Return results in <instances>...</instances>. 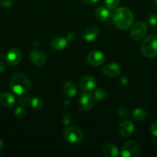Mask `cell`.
Here are the masks:
<instances>
[{
	"mask_svg": "<svg viewBox=\"0 0 157 157\" xmlns=\"http://www.w3.org/2000/svg\"><path fill=\"white\" fill-rule=\"evenodd\" d=\"M22 52L17 48H12V49L8 52L6 55L5 59H6V63L11 66H15L20 63L22 61Z\"/></svg>",
	"mask_w": 157,
	"mask_h": 157,
	"instance_id": "obj_7",
	"label": "cell"
},
{
	"mask_svg": "<svg viewBox=\"0 0 157 157\" xmlns=\"http://www.w3.org/2000/svg\"><path fill=\"white\" fill-rule=\"evenodd\" d=\"M103 153L106 157H117L119 150L113 144H106L103 147Z\"/></svg>",
	"mask_w": 157,
	"mask_h": 157,
	"instance_id": "obj_16",
	"label": "cell"
},
{
	"mask_svg": "<svg viewBox=\"0 0 157 157\" xmlns=\"http://www.w3.org/2000/svg\"><path fill=\"white\" fill-rule=\"evenodd\" d=\"M63 91L69 98H73L77 94V87L72 81H66L63 86Z\"/></svg>",
	"mask_w": 157,
	"mask_h": 157,
	"instance_id": "obj_18",
	"label": "cell"
},
{
	"mask_svg": "<svg viewBox=\"0 0 157 157\" xmlns=\"http://www.w3.org/2000/svg\"><path fill=\"white\" fill-rule=\"evenodd\" d=\"M147 32L146 23L143 21H138L132 26L130 31V37L134 41H139L143 38Z\"/></svg>",
	"mask_w": 157,
	"mask_h": 157,
	"instance_id": "obj_6",
	"label": "cell"
},
{
	"mask_svg": "<svg viewBox=\"0 0 157 157\" xmlns=\"http://www.w3.org/2000/svg\"><path fill=\"white\" fill-rule=\"evenodd\" d=\"M128 113H129V110L125 106H122L119 108L118 110V115L119 117L121 118H125L128 116Z\"/></svg>",
	"mask_w": 157,
	"mask_h": 157,
	"instance_id": "obj_25",
	"label": "cell"
},
{
	"mask_svg": "<svg viewBox=\"0 0 157 157\" xmlns=\"http://www.w3.org/2000/svg\"><path fill=\"white\" fill-rule=\"evenodd\" d=\"M5 68H6L5 64L2 62V61H0V73H2V72L5 71Z\"/></svg>",
	"mask_w": 157,
	"mask_h": 157,
	"instance_id": "obj_33",
	"label": "cell"
},
{
	"mask_svg": "<svg viewBox=\"0 0 157 157\" xmlns=\"http://www.w3.org/2000/svg\"><path fill=\"white\" fill-rule=\"evenodd\" d=\"M120 0H105V4L108 9H116L119 6Z\"/></svg>",
	"mask_w": 157,
	"mask_h": 157,
	"instance_id": "obj_23",
	"label": "cell"
},
{
	"mask_svg": "<svg viewBox=\"0 0 157 157\" xmlns=\"http://www.w3.org/2000/svg\"><path fill=\"white\" fill-rule=\"evenodd\" d=\"M64 139L70 144H78L83 139V132L76 127H68L63 133Z\"/></svg>",
	"mask_w": 157,
	"mask_h": 157,
	"instance_id": "obj_4",
	"label": "cell"
},
{
	"mask_svg": "<svg viewBox=\"0 0 157 157\" xmlns=\"http://www.w3.org/2000/svg\"><path fill=\"white\" fill-rule=\"evenodd\" d=\"M62 122L66 126L70 125L71 123L72 122V117L71 116L70 114H69V113H68V114H66L64 116V117H63Z\"/></svg>",
	"mask_w": 157,
	"mask_h": 157,
	"instance_id": "obj_27",
	"label": "cell"
},
{
	"mask_svg": "<svg viewBox=\"0 0 157 157\" xmlns=\"http://www.w3.org/2000/svg\"><path fill=\"white\" fill-rule=\"evenodd\" d=\"M14 113H15V116L18 117V118L25 117H26V110H25V109L23 108L22 107H17L15 109V111H14Z\"/></svg>",
	"mask_w": 157,
	"mask_h": 157,
	"instance_id": "obj_24",
	"label": "cell"
},
{
	"mask_svg": "<svg viewBox=\"0 0 157 157\" xmlns=\"http://www.w3.org/2000/svg\"><path fill=\"white\" fill-rule=\"evenodd\" d=\"M9 86L12 91L18 96L26 97L30 91L31 85L29 80L22 73H15L9 80Z\"/></svg>",
	"mask_w": 157,
	"mask_h": 157,
	"instance_id": "obj_2",
	"label": "cell"
},
{
	"mask_svg": "<svg viewBox=\"0 0 157 157\" xmlns=\"http://www.w3.org/2000/svg\"><path fill=\"white\" fill-rule=\"evenodd\" d=\"M155 5H156V6H157V0H155Z\"/></svg>",
	"mask_w": 157,
	"mask_h": 157,
	"instance_id": "obj_35",
	"label": "cell"
},
{
	"mask_svg": "<svg viewBox=\"0 0 157 157\" xmlns=\"http://www.w3.org/2000/svg\"><path fill=\"white\" fill-rule=\"evenodd\" d=\"M99 34V31L96 26H91V27L86 29L83 33V38L87 42H92L95 38L98 37Z\"/></svg>",
	"mask_w": 157,
	"mask_h": 157,
	"instance_id": "obj_15",
	"label": "cell"
},
{
	"mask_svg": "<svg viewBox=\"0 0 157 157\" xmlns=\"http://www.w3.org/2000/svg\"><path fill=\"white\" fill-rule=\"evenodd\" d=\"M112 21L118 29L126 30L133 24L134 17L132 12L126 7L115 9L112 13Z\"/></svg>",
	"mask_w": 157,
	"mask_h": 157,
	"instance_id": "obj_1",
	"label": "cell"
},
{
	"mask_svg": "<svg viewBox=\"0 0 157 157\" xmlns=\"http://www.w3.org/2000/svg\"><path fill=\"white\" fill-rule=\"evenodd\" d=\"M119 84L121 85H126L129 83V80L127 79V78L126 76H122L119 78Z\"/></svg>",
	"mask_w": 157,
	"mask_h": 157,
	"instance_id": "obj_30",
	"label": "cell"
},
{
	"mask_svg": "<svg viewBox=\"0 0 157 157\" xmlns=\"http://www.w3.org/2000/svg\"><path fill=\"white\" fill-rule=\"evenodd\" d=\"M0 156H2V155H1V154H0Z\"/></svg>",
	"mask_w": 157,
	"mask_h": 157,
	"instance_id": "obj_37",
	"label": "cell"
},
{
	"mask_svg": "<svg viewBox=\"0 0 157 157\" xmlns=\"http://www.w3.org/2000/svg\"><path fill=\"white\" fill-rule=\"evenodd\" d=\"M146 112L143 108H136L132 111V118L135 121H142L146 118Z\"/></svg>",
	"mask_w": 157,
	"mask_h": 157,
	"instance_id": "obj_21",
	"label": "cell"
},
{
	"mask_svg": "<svg viewBox=\"0 0 157 157\" xmlns=\"http://www.w3.org/2000/svg\"><path fill=\"white\" fill-rule=\"evenodd\" d=\"M147 22L152 26L157 25V14H152L149 15L147 18Z\"/></svg>",
	"mask_w": 157,
	"mask_h": 157,
	"instance_id": "obj_26",
	"label": "cell"
},
{
	"mask_svg": "<svg viewBox=\"0 0 157 157\" xmlns=\"http://www.w3.org/2000/svg\"><path fill=\"white\" fill-rule=\"evenodd\" d=\"M139 153V144L134 140L126 142L122 147L121 156L123 157H137Z\"/></svg>",
	"mask_w": 157,
	"mask_h": 157,
	"instance_id": "obj_5",
	"label": "cell"
},
{
	"mask_svg": "<svg viewBox=\"0 0 157 157\" xmlns=\"http://www.w3.org/2000/svg\"><path fill=\"white\" fill-rule=\"evenodd\" d=\"M67 44V39L62 38V37H57L52 40V42H51V46L55 50L61 51L66 48Z\"/></svg>",
	"mask_w": 157,
	"mask_h": 157,
	"instance_id": "obj_17",
	"label": "cell"
},
{
	"mask_svg": "<svg viewBox=\"0 0 157 157\" xmlns=\"http://www.w3.org/2000/svg\"><path fill=\"white\" fill-rule=\"evenodd\" d=\"M121 73V67L117 63H110L105 65L103 68V74L107 78H114Z\"/></svg>",
	"mask_w": 157,
	"mask_h": 157,
	"instance_id": "obj_11",
	"label": "cell"
},
{
	"mask_svg": "<svg viewBox=\"0 0 157 157\" xmlns=\"http://www.w3.org/2000/svg\"><path fill=\"white\" fill-rule=\"evenodd\" d=\"M95 16L100 21H107L110 17V12L109 9L103 6H99L95 9Z\"/></svg>",
	"mask_w": 157,
	"mask_h": 157,
	"instance_id": "obj_19",
	"label": "cell"
},
{
	"mask_svg": "<svg viewBox=\"0 0 157 157\" xmlns=\"http://www.w3.org/2000/svg\"><path fill=\"white\" fill-rule=\"evenodd\" d=\"M4 146H5V143L4 140H2V138L0 137V151L4 148Z\"/></svg>",
	"mask_w": 157,
	"mask_h": 157,
	"instance_id": "obj_34",
	"label": "cell"
},
{
	"mask_svg": "<svg viewBox=\"0 0 157 157\" xmlns=\"http://www.w3.org/2000/svg\"><path fill=\"white\" fill-rule=\"evenodd\" d=\"M15 104V98L12 94L4 92L0 94V105L4 107H9Z\"/></svg>",
	"mask_w": 157,
	"mask_h": 157,
	"instance_id": "obj_14",
	"label": "cell"
},
{
	"mask_svg": "<svg viewBox=\"0 0 157 157\" xmlns=\"http://www.w3.org/2000/svg\"><path fill=\"white\" fill-rule=\"evenodd\" d=\"M94 106V98L88 93L82 94L78 99V107L83 111H89Z\"/></svg>",
	"mask_w": 157,
	"mask_h": 157,
	"instance_id": "obj_8",
	"label": "cell"
},
{
	"mask_svg": "<svg viewBox=\"0 0 157 157\" xmlns=\"http://www.w3.org/2000/svg\"><path fill=\"white\" fill-rule=\"evenodd\" d=\"M107 97V93L104 89L101 88V87H98V88L95 89L94 91V99L98 101H104Z\"/></svg>",
	"mask_w": 157,
	"mask_h": 157,
	"instance_id": "obj_22",
	"label": "cell"
},
{
	"mask_svg": "<svg viewBox=\"0 0 157 157\" xmlns=\"http://www.w3.org/2000/svg\"><path fill=\"white\" fill-rule=\"evenodd\" d=\"M30 59L36 66H42L46 63V56L40 50H33L30 53Z\"/></svg>",
	"mask_w": 157,
	"mask_h": 157,
	"instance_id": "obj_13",
	"label": "cell"
},
{
	"mask_svg": "<svg viewBox=\"0 0 157 157\" xmlns=\"http://www.w3.org/2000/svg\"><path fill=\"white\" fill-rule=\"evenodd\" d=\"M79 84L83 90H86V91H91L95 88L96 81L92 75H86L82 77Z\"/></svg>",
	"mask_w": 157,
	"mask_h": 157,
	"instance_id": "obj_12",
	"label": "cell"
},
{
	"mask_svg": "<svg viewBox=\"0 0 157 157\" xmlns=\"http://www.w3.org/2000/svg\"><path fill=\"white\" fill-rule=\"evenodd\" d=\"M84 2H86L87 5H94L99 1V0H83Z\"/></svg>",
	"mask_w": 157,
	"mask_h": 157,
	"instance_id": "obj_32",
	"label": "cell"
},
{
	"mask_svg": "<svg viewBox=\"0 0 157 157\" xmlns=\"http://www.w3.org/2000/svg\"><path fill=\"white\" fill-rule=\"evenodd\" d=\"M28 103L34 110H41L43 107V101L38 97H32L28 100Z\"/></svg>",
	"mask_w": 157,
	"mask_h": 157,
	"instance_id": "obj_20",
	"label": "cell"
},
{
	"mask_svg": "<svg viewBox=\"0 0 157 157\" xmlns=\"http://www.w3.org/2000/svg\"><path fill=\"white\" fill-rule=\"evenodd\" d=\"M134 130H135V126L133 123L130 121H124L119 124V134L120 136L123 138H126L130 136L133 133Z\"/></svg>",
	"mask_w": 157,
	"mask_h": 157,
	"instance_id": "obj_10",
	"label": "cell"
},
{
	"mask_svg": "<svg viewBox=\"0 0 157 157\" xmlns=\"http://www.w3.org/2000/svg\"><path fill=\"white\" fill-rule=\"evenodd\" d=\"M86 60L90 65L96 67V66H99L104 63L105 60H106V56L103 52H99V51H92L88 54Z\"/></svg>",
	"mask_w": 157,
	"mask_h": 157,
	"instance_id": "obj_9",
	"label": "cell"
},
{
	"mask_svg": "<svg viewBox=\"0 0 157 157\" xmlns=\"http://www.w3.org/2000/svg\"><path fill=\"white\" fill-rule=\"evenodd\" d=\"M75 39V35L74 33H70L68 35V37H67V41H74V40Z\"/></svg>",
	"mask_w": 157,
	"mask_h": 157,
	"instance_id": "obj_31",
	"label": "cell"
},
{
	"mask_svg": "<svg viewBox=\"0 0 157 157\" xmlns=\"http://www.w3.org/2000/svg\"><path fill=\"white\" fill-rule=\"evenodd\" d=\"M150 132L153 136H157V122L153 123L150 127Z\"/></svg>",
	"mask_w": 157,
	"mask_h": 157,
	"instance_id": "obj_28",
	"label": "cell"
},
{
	"mask_svg": "<svg viewBox=\"0 0 157 157\" xmlns=\"http://www.w3.org/2000/svg\"><path fill=\"white\" fill-rule=\"evenodd\" d=\"M140 50L142 54L147 58H154L157 55V37L149 35L141 43Z\"/></svg>",
	"mask_w": 157,
	"mask_h": 157,
	"instance_id": "obj_3",
	"label": "cell"
},
{
	"mask_svg": "<svg viewBox=\"0 0 157 157\" xmlns=\"http://www.w3.org/2000/svg\"><path fill=\"white\" fill-rule=\"evenodd\" d=\"M1 4L3 7L9 8L12 6V4H13V1H12V0H2Z\"/></svg>",
	"mask_w": 157,
	"mask_h": 157,
	"instance_id": "obj_29",
	"label": "cell"
},
{
	"mask_svg": "<svg viewBox=\"0 0 157 157\" xmlns=\"http://www.w3.org/2000/svg\"><path fill=\"white\" fill-rule=\"evenodd\" d=\"M156 150H157V145H156Z\"/></svg>",
	"mask_w": 157,
	"mask_h": 157,
	"instance_id": "obj_36",
	"label": "cell"
}]
</instances>
